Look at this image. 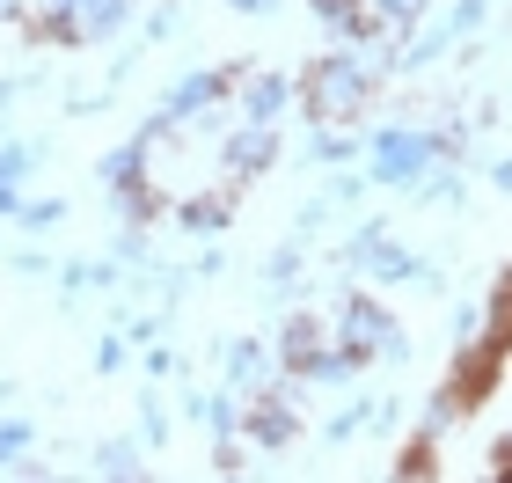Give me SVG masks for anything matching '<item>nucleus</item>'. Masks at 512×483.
I'll use <instances>...</instances> for the list:
<instances>
[{"instance_id": "f257e3e1", "label": "nucleus", "mask_w": 512, "mask_h": 483, "mask_svg": "<svg viewBox=\"0 0 512 483\" xmlns=\"http://www.w3.org/2000/svg\"><path fill=\"white\" fill-rule=\"evenodd\" d=\"M388 66H395V52L359 59L352 44H344V52H322V59L308 66V118H315V125H352L359 110L374 103V88H381Z\"/></svg>"}, {"instance_id": "f03ea898", "label": "nucleus", "mask_w": 512, "mask_h": 483, "mask_svg": "<svg viewBox=\"0 0 512 483\" xmlns=\"http://www.w3.org/2000/svg\"><path fill=\"white\" fill-rule=\"evenodd\" d=\"M330 344H344L359 366H366V359H403V352H410V344H403V322H395L374 293H344V301H337Z\"/></svg>"}, {"instance_id": "7ed1b4c3", "label": "nucleus", "mask_w": 512, "mask_h": 483, "mask_svg": "<svg viewBox=\"0 0 512 483\" xmlns=\"http://www.w3.org/2000/svg\"><path fill=\"white\" fill-rule=\"evenodd\" d=\"M344 264H359L374 286H425V293H439V271L425 257H410L381 220H359V235L344 242Z\"/></svg>"}, {"instance_id": "20e7f679", "label": "nucleus", "mask_w": 512, "mask_h": 483, "mask_svg": "<svg viewBox=\"0 0 512 483\" xmlns=\"http://www.w3.org/2000/svg\"><path fill=\"white\" fill-rule=\"evenodd\" d=\"M432 154L439 147H432L425 125H388V132H374V147H366V161H374L366 176H374V183H417L432 169Z\"/></svg>"}, {"instance_id": "39448f33", "label": "nucleus", "mask_w": 512, "mask_h": 483, "mask_svg": "<svg viewBox=\"0 0 512 483\" xmlns=\"http://www.w3.org/2000/svg\"><path fill=\"white\" fill-rule=\"evenodd\" d=\"M227 88H235V74H220V66H198V74H183L176 88H169V103H161V118H154V132H169V125H191V118H205Z\"/></svg>"}, {"instance_id": "423d86ee", "label": "nucleus", "mask_w": 512, "mask_h": 483, "mask_svg": "<svg viewBox=\"0 0 512 483\" xmlns=\"http://www.w3.org/2000/svg\"><path fill=\"white\" fill-rule=\"evenodd\" d=\"M271 161H278V132H271V125H249V118H242V125H235V132L220 140V169L235 176V183L264 176Z\"/></svg>"}, {"instance_id": "0eeeda50", "label": "nucleus", "mask_w": 512, "mask_h": 483, "mask_svg": "<svg viewBox=\"0 0 512 483\" xmlns=\"http://www.w3.org/2000/svg\"><path fill=\"white\" fill-rule=\"evenodd\" d=\"M286 103H293V81L286 74H249V66H242V118L249 125H278V118H286Z\"/></svg>"}, {"instance_id": "6e6552de", "label": "nucleus", "mask_w": 512, "mask_h": 483, "mask_svg": "<svg viewBox=\"0 0 512 483\" xmlns=\"http://www.w3.org/2000/svg\"><path fill=\"white\" fill-rule=\"evenodd\" d=\"M183 418L205 425L213 440H227V432H242V396L235 388H198V396H183Z\"/></svg>"}, {"instance_id": "1a4fd4ad", "label": "nucleus", "mask_w": 512, "mask_h": 483, "mask_svg": "<svg viewBox=\"0 0 512 483\" xmlns=\"http://www.w3.org/2000/svg\"><path fill=\"white\" fill-rule=\"evenodd\" d=\"M315 22L322 30H337L344 44H374V15H366V0H315Z\"/></svg>"}, {"instance_id": "9d476101", "label": "nucleus", "mask_w": 512, "mask_h": 483, "mask_svg": "<svg viewBox=\"0 0 512 483\" xmlns=\"http://www.w3.org/2000/svg\"><path fill=\"white\" fill-rule=\"evenodd\" d=\"M271 374H278L271 344H256V337H235V344H227V388H256V381H271Z\"/></svg>"}, {"instance_id": "9b49d317", "label": "nucleus", "mask_w": 512, "mask_h": 483, "mask_svg": "<svg viewBox=\"0 0 512 483\" xmlns=\"http://www.w3.org/2000/svg\"><path fill=\"white\" fill-rule=\"evenodd\" d=\"M315 344H330V330H322V322H315V315H293V322H286V330H278V344H271V359H278V366H286V374H300V359H308V352H315Z\"/></svg>"}, {"instance_id": "f8f14e48", "label": "nucleus", "mask_w": 512, "mask_h": 483, "mask_svg": "<svg viewBox=\"0 0 512 483\" xmlns=\"http://www.w3.org/2000/svg\"><path fill=\"white\" fill-rule=\"evenodd\" d=\"M227 220H235V198H213V191H198V198L176 205V227H183V235H220Z\"/></svg>"}, {"instance_id": "ddd939ff", "label": "nucleus", "mask_w": 512, "mask_h": 483, "mask_svg": "<svg viewBox=\"0 0 512 483\" xmlns=\"http://www.w3.org/2000/svg\"><path fill=\"white\" fill-rule=\"evenodd\" d=\"M110 205H118L125 227H139V220L161 213V191H154V176H139V183H118V191H110Z\"/></svg>"}, {"instance_id": "4468645a", "label": "nucleus", "mask_w": 512, "mask_h": 483, "mask_svg": "<svg viewBox=\"0 0 512 483\" xmlns=\"http://www.w3.org/2000/svg\"><path fill=\"white\" fill-rule=\"evenodd\" d=\"M366 15H374V30H410V22H425L432 15V0H366Z\"/></svg>"}, {"instance_id": "2eb2a0df", "label": "nucleus", "mask_w": 512, "mask_h": 483, "mask_svg": "<svg viewBox=\"0 0 512 483\" xmlns=\"http://www.w3.org/2000/svg\"><path fill=\"white\" fill-rule=\"evenodd\" d=\"M359 154L352 132H337V125H315V140H308V161H322V169H344V161Z\"/></svg>"}, {"instance_id": "dca6fc26", "label": "nucleus", "mask_w": 512, "mask_h": 483, "mask_svg": "<svg viewBox=\"0 0 512 483\" xmlns=\"http://www.w3.org/2000/svg\"><path fill=\"white\" fill-rule=\"evenodd\" d=\"M96 476H118V483H125V476H147V462H139L132 440H103V447H96Z\"/></svg>"}, {"instance_id": "f3484780", "label": "nucleus", "mask_w": 512, "mask_h": 483, "mask_svg": "<svg viewBox=\"0 0 512 483\" xmlns=\"http://www.w3.org/2000/svg\"><path fill=\"white\" fill-rule=\"evenodd\" d=\"M461 418H469V410H461V403L447 396V388H439V396L425 403V418H417V440H439V432H454Z\"/></svg>"}, {"instance_id": "a211bd4d", "label": "nucleus", "mask_w": 512, "mask_h": 483, "mask_svg": "<svg viewBox=\"0 0 512 483\" xmlns=\"http://www.w3.org/2000/svg\"><path fill=\"white\" fill-rule=\"evenodd\" d=\"M37 154L44 147H30V140H0V183H22V176L37 169Z\"/></svg>"}, {"instance_id": "6ab92c4d", "label": "nucleus", "mask_w": 512, "mask_h": 483, "mask_svg": "<svg viewBox=\"0 0 512 483\" xmlns=\"http://www.w3.org/2000/svg\"><path fill=\"white\" fill-rule=\"evenodd\" d=\"M15 220L30 227V235H44V227L66 220V198H30V205H15Z\"/></svg>"}, {"instance_id": "aec40b11", "label": "nucleus", "mask_w": 512, "mask_h": 483, "mask_svg": "<svg viewBox=\"0 0 512 483\" xmlns=\"http://www.w3.org/2000/svg\"><path fill=\"white\" fill-rule=\"evenodd\" d=\"M15 454H30V418H0V469H8Z\"/></svg>"}, {"instance_id": "412c9836", "label": "nucleus", "mask_w": 512, "mask_h": 483, "mask_svg": "<svg viewBox=\"0 0 512 483\" xmlns=\"http://www.w3.org/2000/svg\"><path fill=\"white\" fill-rule=\"evenodd\" d=\"M139 440H147V447H161V440H169V410H161L154 396L139 403Z\"/></svg>"}, {"instance_id": "4be33fe9", "label": "nucleus", "mask_w": 512, "mask_h": 483, "mask_svg": "<svg viewBox=\"0 0 512 483\" xmlns=\"http://www.w3.org/2000/svg\"><path fill=\"white\" fill-rule=\"evenodd\" d=\"M139 366H147V374L161 381V374H176V352H169V344H154V337H147V344H139Z\"/></svg>"}, {"instance_id": "5701e85b", "label": "nucleus", "mask_w": 512, "mask_h": 483, "mask_svg": "<svg viewBox=\"0 0 512 483\" xmlns=\"http://www.w3.org/2000/svg\"><path fill=\"white\" fill-rule=\"evenodd\" d=\"M132 352H125V337H96V374H118Z\"/></svg>"}, {"instance_id": "b1692460", "label": "nucleus", "mask_w": 512, "mask_h": 483, "mask_svg": "<svg viewBox=\"0 0 512 483\" xmlns=\"http://www.w3.org/2000/svg\"><path fill=\"white\" fill-rule=\"evenodd\" d=\"M213 469H220V476H242V469H249V454L235 447V432H227V440L213 447Z\"/></svg>"}, {"instance_id": "393cba45", "label": "nucleus", "mask_w": 512, "mask_h": 483, "mask_svg": "<svg viewBox=\"0 0 512 483\" xmlns=\"http://www.w3.org/2000/svg\"><path fill=\"white\" fill-rule=\"evenodd\" d=\"M432 469H439V462H432V440H417L403 462H395V476H432Z\"/></svg>"}, {"instance_id": "a878e982", "label": "nucleus", "mask_w": 512, "mask_h": 483, "mask_svg": "<svg viewBox=\"0 0 512 483\" xmlns=\"http://www.w3.org/2000/svg\"><path fill=\"white\" fill-rule=\"evenodd\" d=\"M169 30H176V8H154V15H147V44H154V37H169Z\"/></svg>"}, {"instance_id": "bb28decb", "label": "nucleus", "mask_w": 512, "mask_h": 483, "mask_svg": "<svg viewBox=\"0 0 512 483\" xmlns=\"http://www.w3.org/2000/svg\"><path fill=\"white\" fill-rule=\"evenodd\" d=\"M483 176H491L498 191H512V161H491V169H483Z\"/></svg>"}, {"instance_id": "cd10ccee", "label": "nucleus", "mask_w": 512, "mask_h": 483, "mask_svg": "<svg viewBox=\"0 0 512 483\" xmlns=\"http://www.w3.org/2000/svg\"><path fill=\"white\" fill-rule=\"evenodd\" d=\"M227 8H242V15H271L278 0H227Z\"/></svg>"}, {"instance_id": "c85d7f7f", "label": "nucleus", "mask_w": 512, "mask_h": 483, "mask_svg": "<svg viewBox=\"0 0 512 483\" xmlns=\"http://www.w3.org/2000/svg\"><path fill=\"white\" fill-rule=\"evenodd\" d=\"M30 15V0H0V22H22Z\"/></svg>"}, {"instance_id": "c756f323", "label": "nucleus", "mask_w": 512, "mask_h": 483, "mask_svg": "<svg viewBox=\"0 0 512 483\" xmlns=\"http://www.w3.org/2000/svg\"><path fill=\"white\" fill-rule=\"evenodd\" d=\"M15 205H22V198H15V183H0V213H15Z\"/></svg>"}, {"instance_id": "7c9ffc66", "label": "nucleus", "mask_w": 512, "mask_h": 483, "mask_svg": "<svg viewBox=\"0 0 512 483\" xmlns=\"http://www.w3.org/2000/svg\"><path fill=\"white\" fill-rule=\"evenodd\" d=\"M505 447H512V432H505Z\"/></svg>"}]
</instances>
